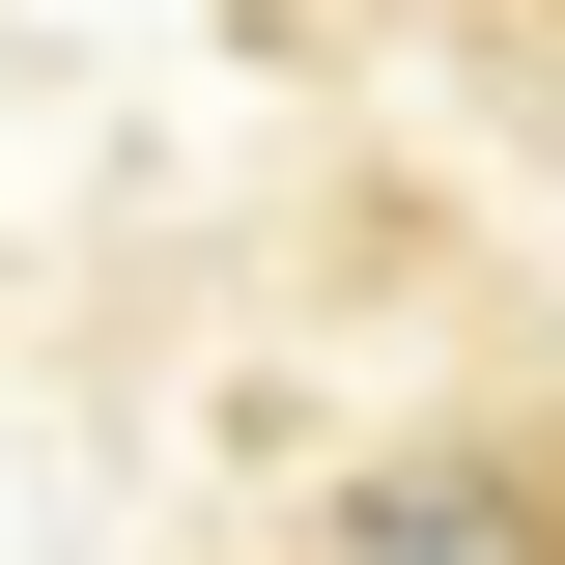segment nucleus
<instances>
[{
    "mask_svg": "<svg viewBox=\"0 0 565 565\" xmlns=\"http://www.w3.org/2000/svg\"><path fill=\"white\" fill-rule=\"evenodd\" d=\"M311 565H565V424L481 396V424H396L340 509H311Z\"/></svg>",
    "mask_w": 565,
    "mask_h": 565,
    "instance_id": "f257e3e1",
    "label": "nucleus"
}]
</instances>
